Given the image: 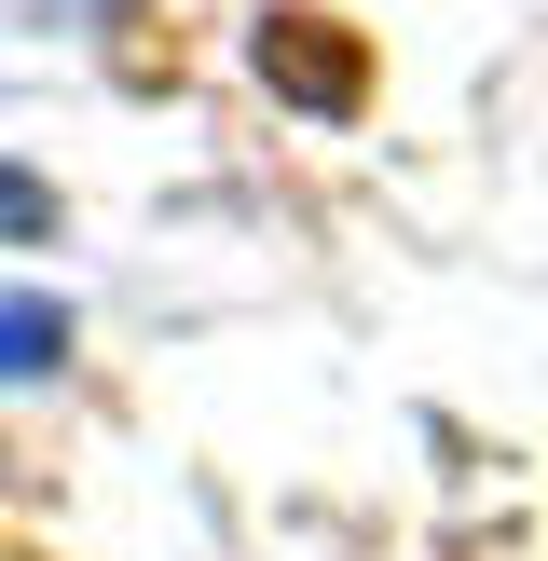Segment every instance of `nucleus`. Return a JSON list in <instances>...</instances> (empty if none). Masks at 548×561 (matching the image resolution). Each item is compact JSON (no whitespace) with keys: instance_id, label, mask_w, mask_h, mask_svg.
<instances>
[{"instance_id":"2","label":"nucleus","mask_w":548,"mask_h":561,"mask_svg":"<svg viewBox=\"0 0 548 561\" xmlns=\"http://www.w3.org/2000/svg\"><path fill=\"white\" fill-rule=\"evenodd\" d=\"M14 233H55V192L27 179V164H0V247H14Z\"/></svg>"},{"instance_id":"1","label":"nucleus","mask_w":548,"mask_h":561,"mask_svg":"<svg viewBox=\"0 0 548 561\" xmlns=\"http://www.w3.org/2000/svg\"><path fill=\"white\" fill-rule=\"evenodd\" d=\"M69 356V301L55 288H0V383H42Z\"/></svg>"}]
</instances>
